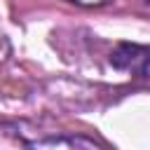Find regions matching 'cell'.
Instances as JSON below:
<instances>
[{"label": "cell", "instance_id": "cell-1", "mask_svg": "<svg viewBox=\"0 0 150 150\" xmlns=\"http://www.w3.org/2000/svg\"><path fill=\"white\" fill-rule=\"evenodd\" d=\"M110 63L117 70L145 75L150 68V47L136 45V42H120L110 54Z\"/></svg>", "mask_w": 150, "mask_h": 150}, {"label": "cell", "instance_id": "cell-2", "mask_svg": "<svg viewBox=\"0 0 150 150\" xmlns=\"http://www.w3.org/2000/svg\"><path fill=\"white\" fill-rule=\"evenodd\" d=\"M73 2H80V5H103L108 0H73Z\"/></svg>", "mask_w": 150, "mask_h": 150}, {"label": "cell", "instance_id": "cell-3", "mask_svg": "<svg viewBox=\"0 0 150 150\" xmlns=\"http://www.w3.org/2000/svg\"><path fill=\"white\" fill-rule=\"evenodd\" d=\"M148 2H150V0H148Z\"/></svg>", "mask_w": 150, "mask_h": 150}]
</instances>
